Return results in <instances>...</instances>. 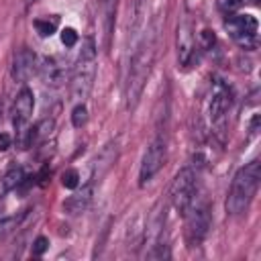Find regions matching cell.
<instances>
[{
  "label": "cell",
  "mask_w": 261,
  "mask_h": 261,
  "mask_svg": "<svg viewBox=\"0 0 261 261\" xmlns=\"http://www.w3.org/2000/svg\"><path fill=\"white\" fill-rule=\"evenodd\" d=\"M159 31H161V18L157 16L149 24L141 43L133 51V57L128 63V73H126V84H124V100H126L128 110L137 108V104L143 96L145 84L151 75L153 63L157 57V47H159Z\"/></svg>",
  "instance_id": "obj_1"
},
{
  "label": "cell",
  "mask_w": 261,
  "mask_h": 261,
  "mask_svg": "<svg viewBox=\"0 0 261 261\" xmlns=\"http://www.w3.org/2000/svg\"><path fill=\"white\" fill-rule=\"evenodd\" d=\"M259 179H261V165L257 159L237 171V175L232 177L228 196H226V212L228 214L239 216L249 208V204L259 188Z\"/></svg>",
  "instance_id": "obj_2"
},
{
  "label": "cell",
  "mask_w": 261,
  "mask_h": 261,
  "mask_svg": "<svg viewBox=\"0 0 261 261\" xmlns=\"http://www.w3.org/2000/svg\"><path fill=\"white\" fill-rule=\"evenodd\" d=\"M96 41L92 37H86L82 41V49L77 55V61L71 69V98L82 102L88 98V94L92 92L94 86V77H96Z\"/></svg>",
  "instance_id": "obj_3"
},
{
  "label": "cell",
  "mask_w": 261,
  "mask_h": 261,
  "mask_svg": "<svg viewBox=\"0 0 261 261\" xmlns=\"http://www.w3.org/2000/svg\"><path fill=\"white\" fill-rule=\"evenodd\" d=\"M186 216V239L190 245H200L202 239L208 234V228L212 224L210 218V208L206 204V200H192L190 208L184 212Z\"/></svg>",
  "instance_id": "obj_4"
},
{
  "label": "cell",
  "mask_w": 261,
  "mask_h": 261,
  "mask_svg": "<svg viewBox=\"0 0 261 261\" xmlns=\"http://www.w3.org/2000/svg\"><path fill=\"white\" fill-rule=\"evenodd\" d=\"M196 194H198V179H196L194 169L192 167L179 169L177 175L173 177V184H171V190H169V198H171V204H173L175 212L184 214L190 208Z\"/></svg>",
  "instance_id": "obj_5"
},
{
  "label": "cell",
  "mask_w": 261,
  "mask_h": 261,
  "mask_svg": "<svg viewBox=\"0 0 261 261\" xmlns=\"http://www.w3.org/2000/svg\"><path fill=\"white\" fill-rule=\"evenodd\" d=\"M165 155H167V143H165V137L159 133L143 155L141 169H139V186H147L159 173V169L163 167Z\"/></svg>",
  "instance_id": "obj_6"
},
{
  "label": "cell",
  "mask_w": 261,
  "mask_h": 261,
  "mask_svg": "<svg viewBox=\"0 0 261 261\" xmlns=\"http://www.w3.org/2000/svg\"><path fill=\"white\" fill-rule=\"evenodd\" d=\"M39 73H41V80L45 86L61 88L67 82L69 67H67V61L61 57H45L41 67H39Z\"/></svg>",
  "instance_id": "obj_7"
},
{
  "label": "cell",
  "mask_w": 261,
  "mask_h": 261,
  "mask_svg": "<svg viewBox=\"0 0 261 261\" xmlns=\"http://www.w3.org/2000/svg\"><path fill=\"white\" fill-rule=\"evenodd\" d=\"M33 106H35L33 92L29 88H22L16 94V100L12 104V124H14V128L18 133H27V122L31 120Z\"/></svg>",
  "instance_id": "obj_8"
},
{
  "label": "cell",
  "mask_w": 261,
  "mask_h": 261,
  "mask_svg": "<svg viewBox=\"0 0 261 261\" xmlns=\"http://www.w3.org/2000/svg\"><path fill=\"white\" fill-rule=\"evenodd\" d=\"M37 69V55L29 47H20L12 57V80L14 82H27Z\"/></svg>",
  "instance_id": "obj_9"
},
{
  "label": "cell",
  "mask_w": 261,
  "mask_h": 261,
  "mask_svg": "<svg viewBox=\"0 0 261 261\" xmlns=\"http://www.w3.org/2000/svg\"><path fill=\"white\" fill-rule=\"evenodd\" d=\"M116 159H118V143L116 141H110V143H106L98 151V155H96V159L92 163V169H94L92 177L94 179H100L104 173L110 171V167L116 163Z\"/></svg>",
  "instance_id": "obj_10"
},
{
  "label": "cell",
  "mask_w": 261,
  "mask_h": 261,
  "mask_svg": "<svg viewBox=\"0 0 261 261\" xmlns=\"http://www.w3.org/2000/svg\"><path fill=\"white\" fill-rule=\"evenodd\" d=\"M230 104H232V94H230V90H228L224 84H218L216 90H214V94H212V100H210V118H212L214 122L222 120L224 114L228 112Z\"/></svg>",
  "instance_id": "obj_11"
},
{
  "label": "cell",
  "mask_w": 261,
  "mask_h": 261,
  "mask_svg": "<svg viewBox=\"0 0 261 261\" xmlns=\"http://www.w3.org/2000/svg\"><path fill=\"white\" fill-rule=\"evenodd\" d=\"M226 29L237 37V39H243V37H255L257 33V20L249 14H239V16H230L226 20Z\"/></svg>",
  "instance_id": "obj_12"
},
{
  "label": "cell",
  "mask_w": 261,
  "mask_h": 261,
  "mask_svg": "<svg viewBox=\"0 0 261 261\" xmlns=\"http://www.w3.org/2000/svg\"><path fill=\"white\" fill-rule=\"evenodd\" d=\"M145 14H147V0H133L128 8V39L135 41L137 35L141 33L145 24Z\"/></svg>",
  "instance_id": "obj_13"
},
{
  "label": "cell",
  "mask_w": 261,
  "mask_h": 261,
  "mask_svg": "<svg viewBox=\"0 0 261 261\" xmlns=\"http://www.w3.org/2000/svg\"><path fill=\"white\" fill-rule=\"evenodd\" d=\"M92 202V186H86L82 188V192H75L73 196H69L65 202H63V208L69 212V214H82Z\"/></svg>",
  "instance_id": "obj_14"
},
{
  "label": "cell",
  "mask_w": 261,
  "mask_h": 261,
  "mask_svg": "<svg viewBox=\"0 0 261 261\" xmlns=\"http://www.w3.org/2000/svg\"><path fill=\"white\" fill-rule=\"evenodd\" d=\"M177 37H184V41L177 39V57H179V63L186 65L190 55H192V35H190V24L184 22V27H179V35Z\"/></svg>",
  "instance_id": "obj_15"
},
{
  "label": "cell",
  "mask_w": 261,
  "mask_h": 261,
  "mask_svg": "<svg viewBox=\"0 0 261 261\" xmlns=\"http://www.w3.org/2000/svg\"><path fill=\"white\" fill-rule=\"evenodd\" d=\"M22 179H24L22 167H10V169L6 171V175H4V179H2V190H12V188H16Z\"/></svg>",
  "instance_id": "obj_16"
},
{
  "label": "cell",
  "mask_w": 261,
  "mask_h": 261,
  "mask_svg": "<svg viewBox=\"0 0 261 261\" xmlns=\"http://www.w3.org/2000/svg\"><path fill=\"white\" fill-rule=\"evenodd\" d=\"M35 29H37V33L41 37H49L57 29V18H51V20L49 18H37L35 20Z\"/></svg>",
  "instance_id": "obj_17"
},
{
  "label": "cell",
  "mask_w": 261,
  "mask_h": 261,
  "mask_svg": "<svg viewBox=\"0 0 261 261\" xmlns=\"http://www.w3.org/2000/svg\"><path fill=\"white\" fill-rule=\"evenodd\" d=\"M71 122H73V126H77V128H82V126L88 122V110H86L84 104H77V106L73 108V112H71Z\"/></svg>",
  "instance_id": "obj_18"
},
{
  "label": "cell",
  "mask_w": 261,
  "mask_h": 261,
  "mask_svg": "<svg viewBox=\"0 0 261 261\" xmlns=\"http://www.w3.org/2000/svg\"><path fill=\"white\" fill-rule=\"evenodd\" d=\"M51 130H53V120H43V122H39L35 128H33V139H45V137H49L51 135Z\"/></svg>",
  "instance_id": "obj_19"
},
{
  "label": "cell",
  "mask_w": 261,
  "mask_h": 261,
  "mask_svg": "<svg viewBox=\"0 0 261 261\" xmlns=\"http://www.w3.org/2000/svg\"><path fill=\"white\" fill-rule=\"evenodd\" d=\"M61 184H63L65 188H69V190L77 188V184H80V175H77V171H75V169H65L63 175H61Z\"/></svg>",
  "instance_id": "obj_20"
},
{
  "label": "cell",
  "mask_w": 261,
  "mask_h": 261,
  "mask_svg": "<svg viewBox=\"0 0 261 261\" xmlns=\"http://www.w3.org/2000/svg\"><path fill=\"white\" fill-rule=\"evenodd\" d=\"M61 43H63L65 47H73V45L77 43V33H75L73 29H63V31H61Z\"/></svg>",
  "instance_id": "obj_21"
},
{
  "label": "cell",
  "mask_w": 261,
  "mask_h": 261,
  "mask_svg": "<svg viewBox=\"0 0 261 261\" xmlns=\"http://www.w3.org/2000/svg\"><path fill=\"white\" fill-rule=\"evenodd\" d=\"M49 247V241L45 237H37L35 243H33V255H43Z\"/></svg>",
  "instance_id": "obj_22"
},
{
  "label": "cell",
  "mask_w": 261,
  "mask_h": 261,
  "mask_svg": "<svg viewBox=\"0 0 261 261\" xmlns=\"http://www.w3.org/2000/svg\"><path fill=\"white\" fill-rule=\"evenodd\" d=\"M10 147H12V137H10L8 133L0 130V151H6V149H10Z\"/></svg>",
  "instance_id": "obj_23"
},
{
  "label": "cell",
  "mask_w": 261,
  "mask_h": 261,
  "mask_svg": "<svg viewBox=\"0 0 261 261\" xmlns=\"http://www.w3.org/2000/svg\"><path fill=\"white\" fill-rule=\"evenodd\" d=\"M202 41H204L206 47H210V45H214L216 39H214V35H212L210 31H202Z\"/></svg>",
  "instance_id": "obj_24"
},
{
  "label": "cell",
  "mask_w": 261,
  "mask_h": 261,
  "mask_svg": "<svg viewBox=\"0 0 261 261\" xmlns=\"http://www.w3.org/2000/svg\"><path fill=\"white\" fill-rule=\"evenodd\" d=\"M220 6H222V8L232 10V8H237V6H239V0H220Z\"/></svg>",
  "instance_id": "obj_25"
},
{
  "label": "cell",
  "mask_w": 261,
  "mask_h": 261,
  "mask_svg": "<svg viewBox=\"0 0 261 261\" xmlns=\"http://www.w3.org/2000/svg\"><path fill=\"white\" fill-rule=\"evenodd\" d=\"M35 2H39V0H24V4H35Z\"/></svg>",
  "instance_id": "obj_26"
},
{
  "label": "cell",
  "mask_w": 261,
  "mask_h": 261,
  "mask_svg": "<svg viewBox=\"0 0 261 261\" xmlns=\"http://www.w3.org/2000/svg\"><path fill=\"white\" fill-rule=\"evenodd\" d=\"M96 2H98V4H106V0H96Z\"/></svg>",
  "instance_id": "obj_27"
}]
</instances>
